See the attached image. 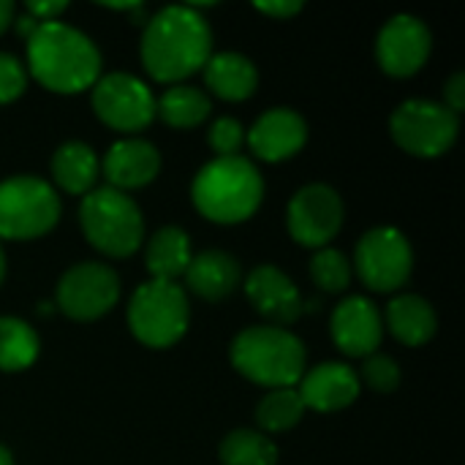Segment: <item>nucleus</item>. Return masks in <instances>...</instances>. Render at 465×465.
<instances>
[{
    "mask_svg": "<svg viewBox=\"0 0 465 465\" xmlns=\"http://www.w3.org/2000/svg\"><path fill=\"white\" fill-rule=\"evenodd\" d=\"M213 54V33L207 19L191 5H166L144 27L142 63L155 82H180Z\"/></svg>",
    "mask_w": 465,
    "mask_h": 465,
    "instance_id": "obj_1",
    "label": "nucleus"
},
{
    "mask_svg": "<svg viewBox=\"0 0 465 465\" xmlns=\"http://www.w3.org/2000/svg\"><path fill=\"white\" fill-rule=\"evenodd\" d=\"M30 76L52 93H82L98 82L101 52L76 27L65 22H41L27 38Z\"/></svg>",
    "mask_w": 465,
    "mask_h": 465,
    "instance_id": "obj_2",
    "label": "nucleus"
},
{
    "mask_svg": "<svg viewBox=\"0 0 465 465\" xmlns=\"http://www.w3.org/2000/svg\"><path fill=\"white\" fill-rule=\"evenodd\" d=\"M196 210L213 223H242L248 221L264 196V180L259 169L242 158H215L199 169L191 185Z\"/></svg>",
    "mask_w": 465,
    "mask_h": 465,
    "instance_id": "obj_3",
    "label": "nucleus"
},
{
    "mask_svg": "<svg viewBox=\"0 0 465 465\" xmlns=\"http://www.w3.org/2000/svg\"><path fill=\"white\" fill-rule=\"evenodd\" d=\"M232 365L253 384L294 387L305 373V346L283 327H248L232 343Z\"/></svg>",
    "mask_w": 465,
    "mask_h": 465,
    "instance_id": "obj_4",
    "label": "nucleus"
},
{
    "mask_svg": "<svg viewBox=\"0 0 465 465\" xmlns=\"http://www.w3.org/2000/svg\"><path fill=\"white\" fill-rule=\"evenodd\" d=\"M79 221L87 242L112 259H125L139 251L144 240V221L139 204L114 188H93L82 196Z\"/></svg>",
    "mask_w": 465,
    "mask_h": 465,
    "instance_id": "obj_5",
    "label": "nucleus"
},
{
    "mask_svg": "<svg viewBox=\"0 0 465 465\" xmlns=\"http://www.w3.org/2000/svg\"><path fill=\"white\" fill-rule=\"evenodd\" d=\"M191 308L183 286L169 281L142 283L128 305V327L147 349H169L188 330Z\"/></svg>",
    "mask_w": 465,
    "mask_h": 465,
    "instance_id": "obj_6",
    "label": "nucleus"
},
{
    "mask_svg": "<svg viewBox=\"0 0 465 465\" xmlns=\"http://www.w3.org/2000/svg\"><path fill=\"white\" fill-rule=\"evenodd\" d=\"M60 221L57 191L30 174L0 183V240H35Z\"/></svg>",
    "mask_w": 465,
    "mask_h": 465,
    "instance_id": "obj_7",
    "label": "nucleus"
},
{
    "mask_svg": "<svg viewBox=\"0 0 465 465\" xmlns=\"http://www.w3.org/2000/svg\"><path fill=\"white\" fill-rule=\"evenodd\" d=\"M392 139L401 150L417 158H439L444 155L460 131V117L450 112L444 104L411 98L403 101L390 120Z\"/></svg>",
    "mask_w": 465,
    "mask_h": 465,
    "instance_id": "obj_8",
    "label": "nucleus"
},
{
    "mask_svg": "<svg viewBox=\"0 0 465 465\" xmlns=\"http://www.w3.org/2000/svg\"><path fill=\"white\" fill-rule=\"evenodd\" d=\"M357 262V275L360 281L379 294L395 292L406 286L414 270V253L403 232L392 226H379L371 229L354 253Z\"/></svg>",
    "mask_w": 465,
    "mask_h": 465,
    "instance_id": "obj_9",
    "label": "nucleus"
},
{
    "mask_svg": "<svg viewBox=\"0 0 465 465\" xmlns=\"http://www.w3.org/2000/svg\"><path fill=\"white\" fill-rule=\"evenodd\" d=\"M120 278L109 264H74L57 283V308L74 322H95L117 305Z\"/></svg>",
    "mask_w": 465,
    "mask_h": 465,
    "instance_id": "obj_10",
    "label": "nucleus"
},
{
    "mask_svg": "<svg viewBox=\"0 0 465 465\" xmlns=\"http://www.w3.org/2000/svg\"><path fill=\"white\" fill-rule=\"evenodd\" d=\"M93 109L114 131H142L155 120V95L134 74H106L93 84Z\"/></svg>",
    "mask_w": 465,
    "mask_h": 465,
    "instance_id": "obj_11",
    "label": "nucleus"
},
{
    "mask_svg": "<svg viewBox=\"0 0 465 465\" xmlns=\"http://www.w3.org/2000/svg\"><path fill=\"white\" fill-rule=\"evenodd\" d=\"M289 232L305 248H327L343 226V202L324 183L305 185L289 202Z\"/></svg>",
    "mask_w": 465,
    "mask_h": 465,
    "instance_id": "obj_12",
    "label": "nucleus"
},
{
    "mask_svg": "<svg viewBox=\"0 0 465 465\" xmlns=\"http://www.w3.org/2000/svg\"><path fill=\"white\" fill-rule=\"evenodd\" d=\"M430 30L420 16L411 14H398L392 16L379 38H376V57L384 74L406 79L414 76L430 57Z\"/></svg>",
    "mask_w": 465,
    "mask_h": 465,
    "instance_id": "obj_13",
    "label": "nucleus"
},
{
    "mask_svg": "<svg viewBox=\"0 0 465 465\" xmlns=\"http://www.w3.org/2000/svg\"><path fill=\"white\" fill-rule=\"evenodd\" d=\"M245 292H248V300L253 302V308L270 319L272 327H283V324H292L297 322L302 313L308 311H316L319 308V300H305L297 286L292 283V278L272 267V264H259L248 281H245Z\"/></svg>",
    "mask_w": 465,
    "mask_h": 465,
    "instance_id": "obj_14",
    "label": "nucleus"
},
{
    "mask_svg": "<svg viewBox=\"0 0 465 465\" xmlns=\"http://www.w3.org/2000/svg\"><path fill=\"white\" fill-rule=\"evenodd\" d=\"M308 142V125L300 112L278 106L264 112L248 131V144L256 158L278 163L294 158Z\"/></svg>",
    "mask_w": 465,
    "mask_h": 465,
    "instance_id": "obj_15",
    "label": "nucleus"
},
{
    "mask_svg": "<svg viewBox=\"0 0 465 465\" xmlns=\"http://www.w3.org/2000/svg\"><path fill=\"white\" fill-rule=\"evenodd\" d=\"M384 335L381 313L368 297H349L332 313V341L349 357H371Z\"/></svg>",
    "mask_w": 465,
    "mask_h": 465,
    "instance_id": "obj_16",
    "label": "nucleus"
},
{
    "mask_svg": "<svg viewBox=\"0 0 465 465\" xmlns=\"http://www.w3.org/2000/svg\"><path fill=\"white\" fill-rule=\"evenodd\" d=\"M305 409L332 414L349 409L360 395V379L357 373L343 362H322L302 373L297 387Z\"/></svg>",
    "mask_w": 465,
    "mask_h": 465,
    "instance_id": "obj_17",
    "label": "nucleus"
},
{
    "mask_svg": "<svg viewBox=\"0 0 465 465\" xmlns=\"http://www.w3.org/2000/svg\"><path fill=\"white\" fill-rule=\"evenodd\" d=\"M161 172V153L144 139H120L104 155V177L114 191L142 188Z\"/></svg>",
    "mask_w": 465,
    "mask_h": 465,
    "instance_id": "obj_18",
    "label": "nucleus"
},
{
    "mask_svg": "<svg viewBox=\"0 0 465 465\" xmlns=\"http://www.w3.org/2000/svg\"><path fill=\"white\" fill-rule=\"evenodd\" d=\"M240 281H242V267L226 251L196 253V256H191V262L185 267L188 289L207 302L226 300L240 286Z\"/></svg>",
    "mask_w": 465,
    "mask_h": 465,
    "instance_id": "obj_19",
    "label": "nucleus"
},
{
    "mask_svg": "<svg viewBox=\"0 0 465 465\" xmlns=\"http://www.w3.org/2000/svg\"><path fill=\"white\" fill-rule=\"evenodd\" d=\"M204 84L223 101H245L256 93L259 71L240 52H218L204 63Z\"/></svg>",
    "mask_w": 465,
    "mask_h": 465,
    "instance_id": "obj_20",
    "label": "nucleus"
},
{
    "mask_svg": "<svg viewBox=\"0 0 465 465\" xmlns=\"http://www.w3.org/2000/svg\"><path fill=\"white\" fill-rule=\"evenodd\" d=\"M387 327L406 346H425L439 327L436 311L417 294H401L387 305Z\"/></svg>",
    "mask_w": 465,
    "mask_h": 465,
    "instance_id": "obj_21",
    "label": "nucleus"
},
{
    "mask_svg": "<svg viewBox=\"0 0 465 465\" xmlns=\"http://www.w3.org/2000/svg\"><path fill=\"white\" fill-rule=\"evenodd\" d=\"M191 240L183 229L177 226H163L153 234L144 251V264L153 281H169L174 283L177 278L185 275V267L191 262Z\"/></svg>",
    "mask_w": 465,
    "mask_h": 465,
    "instance_id": "obj_22",
    "label": "nucleus"
},
{
    "mask_svg": "<svg viewBox=\"0 0 465 465\" xmlns=\"http://www.w3.org/2000/svg\"><path fill=\"white\" fill-rule=\"evenodd\" d=\"M98 169V158L84 142H65L52 155V180L74 196H84L95 188Z\"/></svg>",
    "mask_w": 465,
    "mask_h": 465,
    "instance_id": "obj_23",
    "label": "nucleus"
},
{
    "mask_svg": "<svg viewBox=\"0 0 465 465\" xmlns=\"http://www.w3.org/2000/svg\"><path fill=\"white\" fill-rule=\"evenodd\" d=\"M210 98L191 84H174L155 101V114L172 128H196L210 117Z\"/></svg>",
    "mask_w": 465,
    "mask_h": 465,
    "instance_id": "obj_24",
    "label": "nucleus"
},
{
    "mask_svg": "<svg viewBox=\"0 0 465 465\" xmlns=\"http://www.w3.org/2000/svg\"><path fill=\"white\" fill-rule=\"evenodd\" d=\"M38 335L35 330L14 316H0V371L19 373L30 368L38 357Z\"/></svg>",
    "mask_w": 465,
    "mask_h": 465,
    "instance_id": "obj_25",
    "label": "nucleus"
},
{
    "mask_svg": "<svg viewBox=\"0 0 465 465\" xmlns=\"http://www.w3.org/2000/svg\"><path fill=\"white\" fill-rule=\"evenodd\" d=\"M305 414V403L297 392V387H278L270 390L259 409H256V422L264 433H283L292 430Z\"/></svg>",
    "mask_w": 465,
    "mask_h": 465,
    "instance_id": "obj_26",
    "label": "nucleus"
},
{
    "mask_svg": "<svg viewBox=\"0 0 465 465\" xmlns=\"http://www.w3.org/2000/svg\"><path fill=\"white\" fill-rule=\"evenodd\" d=\"M223 465H275L278 447L259 430H234L221 444Z\"/></svg>",
    "mask_w": 465,
    "mask_h": 465,
    "instance_id": "obj_27",
    "label": "nucleus"
},
{
    "mask_svg": "<svg viewBox=\"0 0 465 465\" xmlns=\"http://www.w3.org/2000/svg\"><path fill=\"white\" fill-rule=\"evenodd\" d=\"M311 278L322 292H343L351 283V262L335 248H319L311 262Z\"/></svg>",
    "mask_w": 465,
    "mask_h": 465,
    "instance_id": "obj_28",
    "label": "nucleus"
},
{
    "mask_svg": "<svg viewBox=\"0 0 465 465\" xmlns=\"http://www.w3.org/2000/svg\"><path fill=\"white\" fill-rule=\"evenodd\" d=\"M362 379H365V384H368L371 390L390 395V392H395L398 384H401V368H398V362H395L392 357L376 351V354L365 357Z\"/></svg>",
    "mask_w": 465,
    "mask_h": 465,
    "instance_id": "obj_29",
    "label": "nucleus"
},
{
    "mask_svg": "<svg viewBox=\"0 0 465 465\" xmlns=\"http://www.w3.org/2000/svg\"><path fill=\"white\" fill-rule=\"evenodd\" d=\"M207 142H210V147L215 150L218 158H232V155H237V153L242 150V144H245V128H242V123L234 120V117H221V120L213 123Z\"/></svg>",
    "mask_w": 465,
    "mask_h": 465,
    "instance_id": "obj_30",
    "label": "nucleus"
},
{
    "mask_svg": "<svg viewBox=\"0 0 465 465\" xmlns=\"http://www.w3.org/2000/svg\"><path fill=\"white\" fill-rule=\"evenodd\" d=\"M27 87V68L8 52H0V104L16 101Z\"/></svg>",
    "mask_w": 465,
    "mask_h": 465,
    "instance_id": "obj_31",
    "label": "nucleus"
},
{
    "mask_svg": "<svg viewBox=\"0 0 465 465\" xmlns=\"http://www.w3.org/2000/svg\"><path fill=\"white\" fill-rule=\"evenodd\" d=\"M444 106L450 109V112H455V114H460L465 106V74L463 71H458L450 82H447V87H444Z\"/></svg>",
    "mask_w": 465,
    "mask_h": 465,
    "instance_id": "obj_32",
    "label": "nucleus"
},
{
    "mask_svg": "<svg viewBox=\"0 0 465 465\" xmlns=\"http://www.w3.org/2000/svg\"><path fill=\"white\" fill-rule=\"evenodd\" d=\"M68 8V3L63 0H46V3H27V16L41 22H57V16Z\"/></svg>",
    "mask_w": 465,
    "mask_h": 465,
    "instance_id": "obj_33",
    "label": "nucleus"
},
{
    "mask_svg": "<svg viewBox=\"0 0 465 465\" xmlns=\"http://www.w3.org/2000/svg\"><path fill=\"white\" fill-rule=\"evenodd\" d=\"M256 11L272 16V19H292L302 11L300 0H275V3H256Z\"/></svg>",
    "mask_w": 465,
    "mask_h": 465,
    "instance_id": "obj_34",
    "label": "nucleus"
},
{
    "mask_svg": "<svg viewBox=\"0 0 465 465\" xmlns=\"http://www.w3.org/2000/svg\"><path fill=\"white\" fill-rule=\"evenodd\" d=\"M11 19H14V3H8V0H0V35L8 30Z\"/></svg>",
    "mask_w": 465,
    "mask_h": 465,
    "instance_id": "obj_35",
    "label": "nucleus"
},
{
    "mask_svg": "<svg viewBox=\"0 0 465 465\" xmlns=\"http://www.w3.org/2000/svg\"><path fill=\"white\" fill-rule=\"evenodd\" d=\"M0 465H14V458H11L8 447H3V444H0Z\"/></svg>",
    "mask_w": 465,
    "mask_h": 465,
    "instance_id": "obj_36",
    "label": "nucleus"
},
{
    "mask_svg": "<svg viewBox=\"0 0 465 465\" xmlns=\"http://www.w3.org/2000/svg\"><path fill=\"white\" fill-rule=\"evenodd\" d=\"M5 278V253H3V245H0V283Z\"/></svg>",
    "mask_w": 465,
    "mask_h": 465,
    "instance_id": "obj_37",
    "label": "nucleus"
}]
</instances>
